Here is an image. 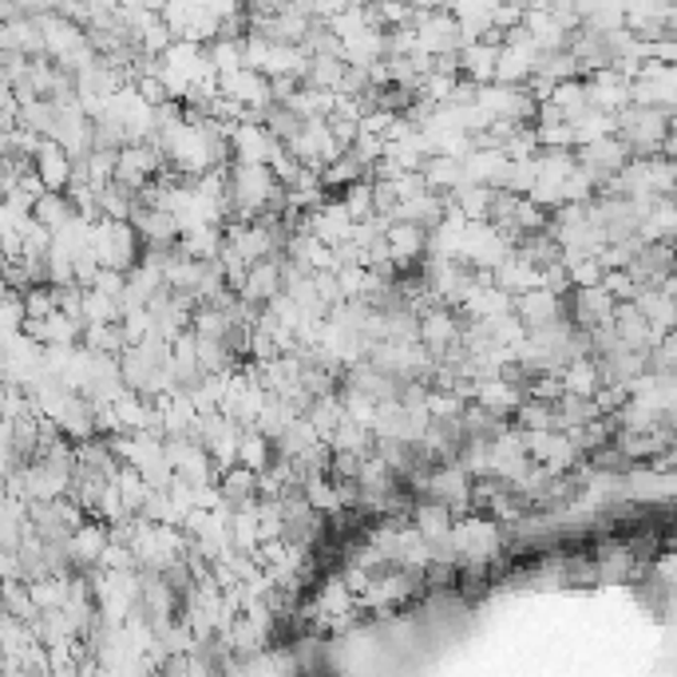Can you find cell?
<instances>
[{
  "mask_svg": "<svg viewBox=\"0 0 677 677\" xmlns=\"http://www.w3.org/2000/svg\"><path fill=\"white\" fill-rule=\"evenodd\" d=\"M416 9H424V12H444L448 9L451 12V4H456V0H413Z\"/></svg>",
  "mask_w": 677,
  "mask_h": 677,
  "instance_id": "ac0fdd59",
  "label": "cell"
},
{
  "mask_svg": "<svg viewBox=\"0 0 677 677\" xmlns=\"http://www.w3.org/2000/svg\"><path fill=\"white\" fill-rule=\"evenodd\" d=\"M515 314L527 321V329H547V325L563 321L567 314V305H563V294L539 285V290H527V294L515 297Z\"/></svg>",
  "mask_w": 677,
  "mask_h": 677,
  "instance_id": "5b68a950",
  "label": "cell"
},
{
  "mask_svg": "<svg viewBox=\"0 0 677 677\" xmlns=\"http://www.w3.org/2000/svg\"><path fill=\"white\" fill-rule=\"evenodd\" d=\"M32 215H36L40 222H48L52 230H56V226H64L72 215H76V207H72L68 190H48V195H44V198L36 203V210H32Z\"/></svg>",
  "mask_w": 677,
  "mask_h": 677,
  "instance_id": "e0dca14e",
  "label": "cell"
},
{
  "mask_svg": "<svg viewBox=\"0 0 677 677\" xmlns=\"http://www.w3.org/2000/svg\"><path fill=\"white\" fill-rule=\"evenodd\" d=\"M36 171H40V178L48 183V190H68V183L76 178V159L68 155V148L59 143V139H44V148L36 151Z\"/></svg>",
  "mask_w": 677,
  "mask_h": 677,
  "instance_id": "52a82bcc",
  "label": "cell"
},
{
  "mask_svg": "<svg viewBox=\"0 0 677 677\" xmlns=\"http://www.w3.org/2000/svg\"><path fill=\"white\" fill-rule=\"evenodd\" d=\"M384 238L393 245V262L401 265V270H408V265L421 262V258L428 254V226H421V222L396 218V222L384 230Z\"/></svg>",
  "mask_w": 677,
  "mask_h": 677,
  "instance_id": "ba28073f",
  "label": "cell"
},
{
  "mask_svg": "<svg viewBox=\"0 0 677 677\" xmlns=\"http://www.w3.org/2000/svg\"><path fill=\"white\" fill-rule=\"evenodd\" d=\"M282 148H285V139H277L262 119H254V123H234V131H230L234 163H274V155Z\"/></svg>",
  "mask_w": 677,
  "mask_h": 677,
  "instance_id": "7a4b0ae2",
  "label": "cell"
},
{
  "mask_svg": "<svg viewBox=\"0 0 677 677\" xmlns=\"http://www.w3.org/2000/svg\"><path fill=\"white\" fill-rule=\"evenodd\" d=\"M345 68H349V59L345 56H314L309 59V72H305V84L309 88H341L345 79Z\"/></svg>",
  "mask_w": 677,
  "mask_h": 677,
  "instance_id": "2e32d148",
  "label": "cell"
},
{
  "mask_svg": "<svg viewBox=\"0 0 677 677\" xmlns=\"http://www.w3.org/2000/svg\"><path fill=\"white\" fill-rule=\"evenodd\" d=\"M108 543H111L108 520L91 515V520L79 523L68 539V555H72V563H76V570H96L99 559H103V550H108Z\"/></svg>",
  "mask_w": 677,
  "mask_h": 677,
  "instance_id": "277c9868",
  "label": "cell"
},
{
  "mask_svg": "<svg viewBox=\"0 0 677 677\" xmlns=\"http://www.w3.org/2000/svg\"><path fill=\"white\" fill-rule=\"evenodd\" d=\"M500 48L491 40H476L460 48V76L471 84H495V68H500Z\"/></svg>",
  "mask_w": 677,
  "mask_h": 677,
  "instance_id": "30bf717a",
  "label": "cell"
},
{
  "mask_svg": "<svg viewBox=\"0 0 677 677\" xmlns=\"http://www.w3.org/2000/svg\"><path fill=\"white\" fill-rule=\"evenodd\" d=\"M424 183L440 195H456L463 187V159H451V155H428L421 167Z\"/></svg>",
  "mask_w": 677,
  "mask_h": 677,
  "instance_id": "8fae6325",
  "label": "cell"
},
{
  "mask_svg": "<svg viewBox=\"0 0 677 677\" xmlns=\"http://www.w3.org/2000/svg\"><path fill=\"white\" fill-rule=\"evenodd\" d=\"M258 480H262V471L254 468H245V463H234V468H226L222 476H218V483H222V495L230 503H245V500H254L258 495Z\"/></svg>",
  "mask_w": 677,
  "mask_h": 677,
  "instance_id": "7c38bea8",
  "label": "cell"
},
{
  "mask_svg": "<svg viewBox=\"0 0 677 677\" xmlns=\"http://www.w3.org/2000/svg\"><path fill=\"white\" fill-rule=\"evenodd\" d=\"M218 88H222V96L238 99L242 108L265 111L274 103V84H270V76L258 68H238V72H230V76H218Z\"/></svg>",
  "mask_w": 677,
  "mask_h": 677,
  "instance_id": "3957f363",
  "label": "cell"
},
{
  "mask_svg": "<svg viewBox=\"0 0 677 677\" xmlns=\"http://www.w3.org/2000/svg\"><path fill=\"white\" fill-rule=\"evenodd\" d=\"M207 56L210 64H215L218 76H230V72L245 68V48H242V36H218L207 44Z\"/></svg>",
  "mask_w": 677,
  "mask_h": 677,
  "instance_id": "9a60e30c",
  "label": "cell"
},
{
  "mask_svg": "<svg viewBox=\"0 0 677 677\" xmlns=\"http://www.w3.org/2000/svg\"><path fill=\"white\" fill-rule=\"evenodd\" d=\"M416 36H421V52L428 56H448V52H460L463 48V29L456 12H416Z\"/></svg>",
  "mask_w": 677,
  "mask_h": 677,
  "instance_id": "6da1fadb",
  "label": "cell"
},
{
  "mask_svg": "<svg viewBox=\"0 0 677 677\" xmlns=\"http://www.w3.org/2000/svg\"><path fill=\"white\" fill-rule=\"evenodd\" d=\"M274 456H277V444L270 440V436L258 433V428H245V433H242V451H238V463H245V468H254V471H270Z\"/></svg>",
  "mask_w": 677,
  "mask_h": 677,
  "instance_id": "5bb4252c",
  "label": "cell"
},
{
  "mask_svg": "<svg viewBox=\"0 0 677 677\" xmlns=\"http://www.w3.org/2000/svg\"><path fill=\"white\" fill-rule=\"evenodd\" d=\"M369 175H373V171L364 167L353 151H345L341 159H334V163L321 171V183L329 190H345V187H353V183H361V178H369Z\"/></svg>",
  "mask_w": 677,
  "mask_h": 677,
  "instance_id": "4fadbf2b",
  "label": "cell"
},
{
  "mask_svg": "<svg viewBox=\"0 0 677 677\" xmlns=\"http://www.w3.org/2000/svg\"><path fill=\"white\" fill-rule=\"evenodd\" d=\"M4 52H24V56H44V29H40L36 12H20V17L4 20L0 32Z\"/></svg>",
  "mask_w": 677,
  "mask_h": 677,
  "instance_id": "9c48e42d",
  "label": "cell"
},
{
  "mask_svg": "<svg viewBox=\"0 0 677 677\" xmlns=\"http://www.w3.org/2000/svg\"><path fill=\"white\" fill-rule=\"evenodd\" d=\"M463 337V325L456 321V314H451V305H433L428 314H421V341L433 349L436 357H444L451 349V345Z\"/></svg>",
  "mask_w": 677,
  "mask_h": 677,
  "instance_id": "8992f818",
  "label": "cell"
}]
</instances>
